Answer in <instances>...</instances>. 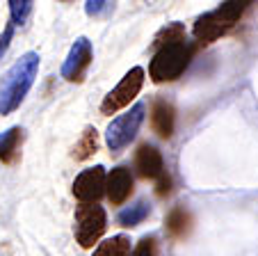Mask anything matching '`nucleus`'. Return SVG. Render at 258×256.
Instances as JSON below:
<instances>
[{
    "mask_svg": "<svg viewBox=\"0 0 258 256\" xmlns=\"http://www.w3.org/2000/svg\"><path fill=\"white\" fill-rule=\"evenodd\" d=\"M192 55H195V46L187 44V39H180V41H171L165 44L160 48H156L153 60L149 64V76L153 82H171L176 78L183 76L187 67L192 62Z\"/></svg>",
    "mask_w": 258,
    "mask_h": 256,
    "instance_id": "2",
    "label": "nucleus"
},
{
    "mask_svg": "<svg viewBox=\"0 0 258 256\" xmlns=\"http://www.w3.org/2000/svg\"><path fill=\"white\" fill-rule=\"evenodd\" d=\"M105 227H107V215L103 211V206L83 203V206L76 208L73 233H76V240L80 242V247H94V242H98V238L105 233Z\"/></svg>",
    "mask_w": 258,
    "mask_h": 256,
    "instance_id": "5",
    "label": "nucleus"
},
{
    "mask_svg": "<svg viewBox=\"0 0 258 256\" xmlns=\"http://www.w3.org/2000/svg\"><path fill=\"white\" fill-rule=\"evenodd\" d=\"M133 256H153V238L144 236L140 242H137V247L133 249Z\"/></svg>",
    "mask_w": 258,
    "mask_h": 256,
    "instance_id": "21",
    "label": "nucleus"
},
{
    "mask_svg": "<svg viewBox=\"0 0 258 256\" xmlns=\"http://www.w3.org/2000/svg\"><path fill=\"white\" fill-rule=\"evenodd\" d=\"M190 213L185 208H174V211L167 215V231L171 233L174 238H183L187 231H190Z\"/></svg>",
    "mask_w": 258,
    "mask_h": 256,
    "instance_id": "16",
    "label": "nucleus"
},
{
    "mask_svg": "<svg viewBox=\"0 0 258 256\" xmlns=\"http://www.w3.org/2000/svg\"><path fill=\"white\" fill-rule=\"evenodd\" d=\"M112 10V3H103V0H89V3H85V12H87L89 16H101V14H107V12Z\"/></svg>",
    "mask_w": 258,
    "mask_h": 256,
    "instance_id": "19",
    "label": "nucleus"
},
{
    "mask_svg": "<svg viewBox=\"0 0 258 256\" xmlns=\"http://www.w3.org/2000/svg\"><path fill=\"white\" fill-rule=\"evenodd\" d=\"M149 213H151V203L146 201V199H137L135 203L126 206L123 211H119L117 222L121 224V227H137V224H142L149 218Z\"/></svg>",
    "mask_w": 258,
    "mask_h": 256,
    "instance_id": "13",
    "label": "nucleus"
},
{
    "mask_svg": "<svg viewBox=\"0 0 258 256\" xmlns=\"http://www.w3.org/2000/svg\"><path fill=\"white\" fill-rule=\"evenodd\" d=\"M7 5H10V16H12V23L14 25H23L34 10L32 0H10Z\"/></svg>",
    "mask_w": 258,
    "mask_h": 256,
    "instance_id": "17",
    "label": "nucleus"
},
{
    "mask_svg": "<svg viewBox=\"0 0 258 256\" xmlns=\"http://www.w3.org/2000/svg\"><path fill=\"white\" fill-rule=\"evenodd\" d=\"M105 185H107V174L103 165L83 169L73 181V197L83 203H96L105 194Z\"/></svg>",
    "mask_w": 258,
    "mask_h": 256,
    "instance_id": "7",
    "label": "nucleus"
},
{
    "mask_svg": "<svg viewBox=\"0 0 258 256\" xmlns=\"http://www.w3.org/2000/svg\"><path fill=\"white\" fill-rule=\"evenodd\" d=\"M21 142H23L21 126H12L5 133H0V163L14 165L21 156Z\"/></svg>",
    "mask_w": 258,
    "mask_h": 256,
    "instance_id": "12",
    "label": "nucleus"
},
{
    "mask_svg": "<svg viewBox=\"0 0 258 256\" xmlns=\"http://www.w3.org/2000/svg\"><path fill=\"white\" fill-rule=\"evenodd\" d=\"M94 256H133L131 251V238L119 233V236H112L103 240L101 245L96 247Z\"/></svg>",
    "mask_w": 258,
    "mask_h": 256,
    "instance_id": "14",
    "label": "nucleus"
},
{
    "mask_svg": "<svg viewBox=\"0 0 258 256\" xmlns=\"http://www.w3.org/2000/svg\"><path fill=\"white\" fill-rule=\"evenodd\" d=\"M180 39H185V30H183V25H180V23H169L167 28H162L160 32L156 34L153 46H156V48H160V46L171 44V41H180Z\"/></svg>",
    "mask_w": 258,
    "mask_h": 256,
    "instance_id": "18",
    "label": "nucleus"
},
{
    "mask_svg": "<svg viewBox=\"0 0 258 256\" xmlns=\"http://www.w3.org/2000/svg\"><path fill=\"white\" fill-rule=\"evenodd\" d=\"M135 167L144 179H162L165 176V163L160 151L153 144H142L135 153Z\"/></svg>",
    "mask_w": 258,
    "mask_h": 256,
    "instance_id": "10",
    "label": "nucleus"
},
{
    "mask_svg": "<svg viewBox=\"0 0 258 256\" xmlns=\"http://www.w3.org/2000/svg\"><path fill=\"white\" fill-rule=\"evenodd\" d=\"M174 119H176L174 106L162 101V98H158V101L153 103V110H151V126L162 140H169V137L174 135Z\"/></svg>",
    "mask_w": 258,
    "mask_h": 256,
    "instance_id": "11",
    "label": "nucleus"
},
{
    "mask_svg": "<svg viewBox=\"0 0 258 256\" xmlns=\"http://www.w3.org/2000/svg\"><path fill=\"white\" fill-rule=\"evenodd\" d=\"M169 185H171V179L169 176H162V179H158V194H160V197H165L167 192H169Z\"/></svg>",
    "mask_w": 258,
    "mask_h": 256,
    "instance_id": "22",
    "label": "nucleus"
},
{
    "mask_svg": "<svg viewBox=\"0 0 258 256\" xmlns=\"http://www.w3.org/2000/svg\"><path fill=\"white\" fill-rule=\"evenodd\" d=\"M133 192V174L131 169L119 165L107 174V185H105V194L114 206H121Z\"/></svg>",
    "mask_w": 258,
    "mask_h": 256,
    "instance_id": "9",
    "label": "nucleus"
},
{
    "mask_svg": "<svg viewBox=\"0 0 258 256\" xmlns=\"http://www.w3.org/2000/svg\"><path fill=\"white\" fill-rule=\"evenodd\" d=\"M92 60H94L92 41L87 37L76 39V44L71 46V50H69L67 60L62 64V78L69 82H80L85 78V73H87V69L92 67Z\"/></svg>",
    "mask_w": 258,
    "mask_h": 256,
    "instance_id": "8",
    "label": "nucleus"
},
{
    "mask_svg": "<svg viewBox=\"0 0 258 256\" xmlns=\"http://www.w3.org/2000/svg\"><path fill=\"white\" fill-rule=\"evenodd\" d=\"M142 85H144V69L142 67H133L121 80L117 82V87L112 92H107V96L101 103V112L103 115H114L121 108H126L133 98L140 94Z\"/></svg>",
    "mask_w": 258,
    "mask_h": 256,
    "instance_id": "6",
    "label": "nucleus"
},
{
    "mask_svg": "<svg viewBox=\"0 0 258 256\" xmlns=\"http://www.w3.org/2000/svg\"><path fill=\"white\" fill-rule=\"evenodd\" d=\"M12 39H14V23H7V28L3 30V34H0V60H3V55L7 53V48H10Z\"/></svg>",
    "mask_w": 258,
    "mask_h": 256,
    "instance_id": "20",
    "label": "nucleus"
},
{
    "mask_svg": "<svg viewBox=\"0 0 258 256\" xmlns=\"http://www.w3.org/2000/svg\"><path fill=\"white\" fill-rule=\"evenodd\" d=\"M39 73V53L28 50L0 78V115H12L28 96L34 78Z\"/></svg>",
    "mask_w": 258,
    "mask_h": 256,
    "instance_id": "1",
    "label": "nucleus"
},
{
    "mask_svg": "<svg viewBox=\"0 0 258 256\" xmlns=\"http://www.w3.org/2000/svg\"><path fill=\"white\" fill-rule=\"evenodd\" d=\"M98 149V133L94 126H87L80 135V140L76 142V149H73V158L76 160H87L89 156H94Z\"/></svg>",
    "mask_w": 258,
    "mask_h": 256,
    "instance_id": "15",
    "label": "nucleus"
},
{
    "mask_svg": "<svg viewBox=\"0 0 258 256\" xmlns=\"http://www.w3.org/2000/svg\"><path fill=\"white\" fill-rule=\"evenodd\" d=\"M144 112H146L144 103H135L131 110L123 112V115H119L117 119H112V124L107 126L105 144L112 153L123 151L133 140H135V135L140 133L142 121H144Z\"/></svg>",
    "mask_w": 258,
    "mask_h": 256,
    "instance_id": "4",
    "label": "nucleus"
},
{
    "mask_svg": "<svg viewBox=\"0 0 258 256\" xmlns=\"http://www.w3.org/2000/svg\"><path fill=\"white\" fill-rule=\"evenodd\" d=\"M249 3H222L217 10L206 12L195 21L192 34L201 46H208L213 41H217L219 37H224L247 12Z\"/></svg>",
    "mask_w": 258,
    "mask_h": 256,
    "instance_id": "3",
    "label": "nucleus"
}]
</instances>
